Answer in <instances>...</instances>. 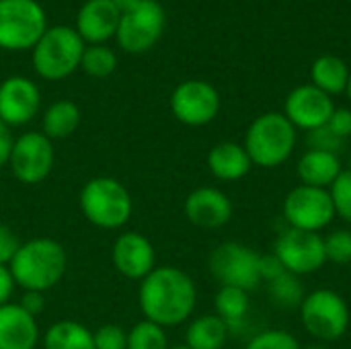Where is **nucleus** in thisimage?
Listing matches in <instances>:
<instances>
[{"label": "nucleus", "instance_id": "obj_9", "mask_svg": "<svg viewBox=\"0 0 351 349\" xmlns=\"http://www.w3.org/2000/svg\"><path fill=\"white\" fill-rule=\"evenodd\" d=\"M284 220L288 228L319 232L327 228L335 218V208L329 195V189L311 187V185H296L284 197L282 206Z\"/></svg>", "mask_w": 351, "mask_h": 349}, {"label": "nucleus", "instance_id": "obj_42", "mask_svg": "<svg viewBox=\"0 0 351 349\" xmlns=\"http://www.w3.org/2000/svg\"><path fill=\"white\" fill-rule=\"evenodd\" d=\"M346 95H348V99H350V103H351V72H350V82H348V88H346Z\"/></svg>", "mask_w": 351, "mask_h": 349}, {"label": "nucleus", "instance_id": "obj_38", "mask_svg": "<svg viewBox=\"0 0 351 349\" xmlns=\"http://www.w3.org/2000/svg\"><path fill=\"white\" fill-rule=\"evenodd\" d=\"M19 306L29 313L31 317H39L43 311H45V294L43 292H23L21 300H19Z\"/></svg>", "mask_w": 351, "mask_h": 349}, {"label": "nucleus", "instance_id": "obj_29", "mask_svg": "<svg viewBox=\"0 0 351 349\" xmlns=\"http://www.w3.org/2000/svg\"><path fill=\"white\" fill-rule=\"evenodd\" d=\"M80 68L93 78H107L117 68V58L107 45H88L82 51Z\"/></svg>", "mask_w": 351, "mask_h": 349}, {"label": "nucleus", "instance_id": "obj_36", "mask_svg": "<svg viewBox=\"0 0 351 349\" xmlns=\"http://www.w3.org/2000/svg\"><path fill=\"white\" fill-rule=\"evenodd\" d=\"M327 128L341 140L351 138V109L348 107H335V111L331 113Z\"/></svg>", "mask_w": 351, "mask_h": 349}, {"label": "nucleus", "instance_id": "obj_1", "mask_svg": "<svg viewBox=\"0 0 351 349\" xmlns=\"http://www.w3.org/2000/svg\"><path fill=\"white\" fill-rule=\"evenodd\" d=\"M138 304L146 321L165 329L189 321L197 306V288L191 276L175 265H156L138 288Z\"/></svg>", "mask_w": 351, "mask_h": 349}, {"label": "nucleus", "instance_id": "obj_20", "mask_svg": "<svg viewBox=\"0 0 351 349\" xmlns=\"http://www.w3.org/2000/svg\"><path fill=\"white\" fill-rule=\"evenodd\" d=\"M208 169L218 181H239L247 177L253 169V163L243 144L237 142H220L208 152Z\"/></svg>", "mask_w": 351, "mask_h": 349}, {"label": "nucleus", "instance_id": "obj_4", "mask_svg": "<svg viewBox=\"0 0 351 349\" xmlns=\"http://www.w3.org/2000/svg\"><path fill=\"white\" fill-rule=\"evenodd\" d=\"M82 216L97 228H123L134 214L130 189L113 177H95L84 183L78 195Z\"/></svg>", "mask_w": 351, "mask_h": 349}, {"label": "nucleus", "instance_id": "obj_8", "mask_svg": "<svg viewBox=\"0 0 351 349\" xmlns=\"http://www.w3.org/2000/svg\"><path fill=\"white\" fill-rule=\"evenodd\" d=\"M208 269L220 286L251 292L261 284L259 253L237 241H226L218 245L208 257Z\"/></svg>", "mask_w": 351, "mask_h": 349}, {"label": "nucleus", "instance_id": "obj_41", "mask_svg": "<svg viewBox=\"0 0 351 349\" xmlns=\"http://www.w3.org/2000/svg\"><path fill=\"white\" fill-rule=\"evenodd\" d=\"M113 4H115V8L119 10V12H128V10H132L140 0H111Z\"/></svg>", "mask_w": 351, "mask_h": 349}, {"label": "nucleus", "instance_id": "obj_19", "mask_svg": "<svg viewBox=\"0 0 351 349\" xmlns=\"http://www.w3.org/2000/svg\"><path fill=\"white\" fill-rule=\"evenodd\" d=\"M37 319L25 313L19 302L0 306V349H37Z\"/></svg>", "mask_w": 351, "mask_h": 349}, {"label": "nucleus", "instance_id": "obj_43", "mask_svg": "<svg viewBox=\"0 0 351 349\" xmlns=\"http://www.w3.org/2000/svg\"><path fill=\"white\" fill-rule=\"evenodd\" d=\"M302 349H329V348H325V346H306V348H302Z\"/></svg>", "mask_w": 351, "mask_h": 349}, {"label": "nucleus", "instance_id": "obj_44", "mask_svg": "<svg viewBox=\"0 0 351 349\" xmlns=\"http://www.w3.org/2000/svg\"><path fill=\"white\" fill-rule=\"evenodd\" d=\"M169 349H189V348H187V346L183 344V346H169Z\"/></svg>", "mask_w": 351, "mask_h": 349}, {"label": "nucleus", "instance_id": "obj_14", "mask_svg": "<svg viewBox=\"0 0 351 349\" xmlns=\"http://www.w3.org/2000/svg\"><path fill=\"white\" fill-rule=\"evenodd\" d=\"M333 111V97H329L315 84H300L292 88L284 101V115L296 130L304 132H313L327 125Z\"/></svg>", "mask_w": 351, "mask_h": 349}, {"label": "nucleus", "instance_id": "obj_7", "mask_svg": "<svg viewBox=\"0 0 351 349\" xmlns=\"http://www.w3.org/2000/svg\"><path fill=\"white\" fill-rule=\"evenodd\" d=\"M45 29V10L37 0H0V49H33Z\"/></svg>", "mask_w": 351, "mask_h": 349}, {"label": "nucleus", "instance_id": "obj_5", "mask_svg": "<svg viewBox=\"0 0 351 349\" xmlns=\"http://www.w3.org/2000/svg\"><path fill=\"white\" fill-rule=\"evenodd\" d=\"M84 41L72 27H47L33 47L35 72L45 80H64L80 68Z\"/></svg>", "mask_w": 351, "mask_h": 349}, {"label": "nucleus", "instance_id": "obj_40", "mask_svg": "<svg viewBox=\"0 0 351 349\" xmlns=\"http://www.w3.org/2000/svg\"><path fill=\"white\" fill-rule=\"evenodd\" d=\"M12 144H14V138L10 134V128L0 121V169L8 167V158H10Z\"/></svg>", "mask_w": 351, "mask_h": 349}, {"label": "nucleus", "instance_id": "obj_34", "mask_svg": "<svg viewBox=\"0 0 351 349\" xmlns=\"http://www.w3.org/2000/svg\"><path fill=\"white\" fill-rule=\"evenodd\" d=\"M308 146H311V150H323V152H331V154L339 156V152L346 146V140L337 138L327 125H323L319 130L308 132Z\"/></svg>", "mask_w": 351, "mask_h": 349}, {"label": "nucleus", "instance_id": "obj_35", "mask_svg": "<svg viewBox=\"0 0 351 349\" xmlns=\"http://www.w3.org/2000/svg\"><path fill=\"white\" fill-rule=\"evenodd\" d=\"M19 247H21V241L16 232L8 224L0 222V265H10Z\"/></svg>", "mask_w": 351, "mask_h": 349}, {"label": "nucleus", "instance_id": "obj_32", "mask_svg": "<svg viewBox=\"0 0 351 349\" xmlns=\"http://www.w3.org/2000/svg\"><path fill=\"white\" fill-rule=\"evenodd\" d=\"M245 349H302L300 341L284 329H267L251 337Z\"/></svg>", "mask_w": 351, "mask_h": 349}, {"label": "nucleus", "instance_id": "obj_3", "mask_svg": "<svg viewBox=\"0 0 351 349\" xmlns=\"http://www.w3.org/2000/svg\"><path fill=\"white\" fill-rule=\"evenodd\" d=\"M298 130L290 123L284 113L269 111L251 121L245 134V150L253 167L276 169L284 165L298 142Z\"/></svg>", "mask_w": 351, "mask_h": 349}, {"label": "nucleus", "instance_id": "obj_22", "mask_svg": "<svg viewBox=\"0 0 351 349\" xmlns=\"http://www.w3.org/2000/svg\"><path fill=\"white\" fill-rule=\"evenodd\" d=\"M350 72L348 64L339 56L325 53L319 56L311 66V84H315L329 97H335L346 93L350 82Z\"/></svg>", "mask_w": 351, "mask_h": 349}, {"label": "nucleus", "instance_id": "obj_28", "mask_svg": "<svg viewBox=\"0 0 351 349\" xmlns=\"http://www.w3.org/2000/svg\"><path fill=\"white\" fill-rule=\"evenodd\" d=\"M269 294H271L274 302L284 309H300V304L306 296L300 278L290 272H286L280 278L269 282Z\"/></svg>", "mask_w": 351, "mask_h": 349}, {"label": "nucleus", "instance_id": "obj_26", "mask_svg": "<svg viewBox=\"0 0 351 349\" xmlns=\"http://www.w3.org/2000/svg\"><path fill=\"white\" fill-rule=\"evenodd\" d=\"M43 349H95L93 331L78 321H56L43 335Z\"/></svg>", "mask_w": 351, "mask_h": 349}, {"label": "nucleus", "instance_id": "obj_31", "mask_svg": "<svg viewBox=\"0 0 351 349\" xmlns=\"http://www.w3.org/2000/svg\"><path fill=\"white\" fill-rule=\"evenodd\" d=\"M329 195L335 208V216L351 224V171L343 169L341 175L329 187Z\"/></svg>", "mask_w": 351, "mask_h": 349}, {"label": "nucleus", "instance_id": "obj_17", "mask_svg": "<svg viewBox=\"0 0 351 349\" xmlns=\"http://www.w3.org/2000/svg\"><path fill=\"white\" fill-rule=\"evenodd\" d=\"M183 212L193 226L204 230H216L232 220L234 208L230 197L222 189L197 187L185 197Z\"/></svg>", "mask_w": 351, "mask_h": 349}, {"label": "nucleus", "instance_id": "obj_6", "mask_svg": "<svg viewBox=\"0 0 351 349\" xmlns=\"http://www.w3.org/2000/svg\"><path fill=\"white\" fill-rule=\"evenodd\" d=\"M300 321L313 337L331 344L348 333L351 321L350 306L339 292L319 288L304 296L300 304Z\"/></svg>", "mask_w": 351, "mask_h": 349}, {"label": "nucleus", "instance_id": "obj_16", "mask_svg": "<svg viewBox=\"0 0 351 349\" xmlns=\"http://www.w3.org/2000/svg\"><path fill=\"white\" fill-rule=\"evenodd\" d=\"M41 95L33 80L10 76L0 84V121L8 128L27 125L39 111Z\"/></svg>", "mask_w": 351, "mask_h": 349}, {"label": "nucleus", "instance_id": "obj_10", "mask_svg": "<svg viewBox=\"0 0 351 349\" xmlns=\"http://www.w3.org/2000/svg\"><path fill=\"white\" fill-rule=\"evenodd\" d=\"M53 160V142L43 132H25L14 138L8 169L23 185H39L49 177Z\"/></svg>", "mask_w": 351, "mask_h": 349}, {"label": "nucleus", "instance_id": "obj_25", "mask_svg": "<svg viewBox=\"0 0 351 349\" xmlns=\"http://www.w3.org/2000/svg\"><path fill=\"white\" fill-rule=\"evenodd\" d=\"M249 309H251L249 292L241 288L220 286V290L214 296V315H218L230 331L245 327Z\"/></svg>", "mask_w": 351, "mask_h": 349}, {"label": "nucleus", "instance_id": "obj_45", "mask_svg": "<svg viewBox=\"0 0 351 349\" xmlns=\"http://www.w3.org/2000/svg\"><path fill=\"white\" fill-rule=\"evenodd\" d=\"M350 140H351V138H350Z\"/></svg>", "mask_w": 351, "mask_h": 349}, {"label": "nucleus", "instance_id": "obj_33", "mask_svg": "<svg viewBox=\"0 0 351 349\" xmlns=\"http://www.w3.org/2000/svg\"><path fill=\"white\" fill-rule=\"evenodd\" d=\"M95 349H128V329L107 323L93 331Z\"/></svg>", "mask_w": 351, "mask_h": 349}, {"label": "nucleus", "instance_id": "obj_11", "mask_svg": "<svg viewBox=\"0 0 351 349\" xmlns=\"http://www.w3.org/2000/svg\"><path fill=\"white\" fill-rule=\"evenodd\" d=\"M167 25L165 10L156 0H140L132 10L121 12L117 27V43L130 53L148 51L162 35Z\"/></svg>", "mask_w": 351, "mask_h": 349}, {"label": "nucleus", "instance_id": "obj_15", "mask_svg": "<svg viewBox=\"0 0 351 349\" xmlns=\"http://www.w3.org/2000/svg\"><path fill=\"white\" fill-rule=\"evenodd\" d=\"M113 267L128 280L142 282L156 267V251L142 232H121L111 247Z\"/></svg>", "mask_w": 351, "mask_h": 349}, {"label": "nucleus", "instance_id": "obj_23", "mask_svg": "<svg viewBox=\"0 0 351 349\" xmlns=\"http://www.w3.org/2000/svg\"><path fill=\"white\" fill-rule=\"evenodd\" d=\"M230 329L218 315L195 317L185 331V346L189 349H222Z\"/></svg>", "mask_w": 351, "mask_h": 349}, {"label": "nucleus", "instance_id": "obj_2", "mask_svg": "<svg viewBox=\"0 0 351 349\" xmlns=\"http://www.w3.org/2000/svg\"><path fill=\"white\" fill-rule=\"evenodd\" d=\"M8 269L19 288L25 292L45 294L64 280L68 269V255L62 243L39 237L21 243Z\"/></svg>", "mask_w": 351, "mask_h": 349}, {"label": "nucleus", "instance_id": "obj_27", "mask_svg": "<svg viewBox=\"0 0 351 349\" xmlns=\"http://www.w3.org/2000/svg\"><path fill=\"white\" fill-rule=\"evenodd\" d=\"M128 349H169L167 329L142 319L128 331Z\"/></svg>", "mask_w": 351, "mask_h": 349}, {"label": "nucleus", "instance_id": "obj_24", "mask_svg": "<svg viewBox=\"0 0 351 349\" xmlns=\"http://www.w3.org/2000/svg\"><path fill=\"white\" fill-rule=\"evenodd\" d=\"M80 109L72 101H56L51 103L41 119V132L53 142L72 136L80 125Z\"/></svg>", "mask_w": 351, "mask_h": 349}, {"label": "nucleus", "instance_id": "obj_12", "mask_svg": "<svg viewBox=\"0 0 351 349\" xmlns=\"http://www.w3.org/2000/svg\"><path fill=\"white\" fill-rule=\"evenodd\" d=\"M274 253L282 261L284 269L298 278L311 276L327 263L325 243L319 232L286 228L280 232L274 245Z\"/></svg>", "mask_w": 351, "mask_h": 349}, {"label": "nucleus", "instance_id": "obj_39", "mask_svg": "<svg viewBox=\"0 0 351 349\" xmlns=\"http://www.w3.org/2000/svg\"><path fill=\"white\" fill-rule=\"evenodd\" d=\"M14 288H16V284L12 280V274L8 269V265H0V306L10 302Z\"/></svg>", "mask_w": 351, "mask_h": 349}, {"label": "nucleus", "instance_id": "obj_30", "mask_svg": "<svg viewBox=\"0 0 351 349\" xmlns=\"http://www.w3.org/2000/svg\"><path fill=\"white\" fill-rule=\"evenodd\" d=\"M325 243V257L335 265H350L351 263V230L337 228L323 237Z\"/></svg>", "mask_w": 351, "mask_h": 349}, {"label": "nucleus", "instance_id": "obj_18", "mask_svg": "<svg viewBox=\"0 0 351 349\" xmlns=\"http://www.w3.org/2000/svg\"><path fill=\"white\" fill-rule=\"evenodd\" d=\"M121 12L111 0H88L76 14V33L84 43L103 45L115 37Z\"/></svg>", "mask_w": 351, "mask_h": 349}, {"label": "nucleus", "instance_id": "obj_13", "mask_svg": "<svg viewBox=\"0 0 351 349\" xmlns=\"http://www.w3.org/2000/svg\"><path fill=\"white\" fill-rule=\"evenodd\" d=\"M220 93L206 80H185L171 95V111L189 128L212 123L220 113Z\"/></svg>", "mask_w": 351, "mask_h": 349}, {"label": "nucleus", "instance_id": "obj_37", "mask_svg": "<svg viewBox=\"0 0 351 349\" xmlns=\"http://www.w3.org/2000/svg\"><path fill=\"white\" fill-rule=\"evenodd\" d=\"M282 274H286L282 261L276 257V253H267V255H259V276L261 282H271L276 278H280Z\"/></svg>", "mask_w": 351, "mask_h": 349}, {"label": "nucleus", "instance_id": "obj_21", "mask_svg": "<svg viewBox=\"0 0 351 349\" xmlns=\"http://www.w3.org/2000/svg\"><path fill=\"white\" fill-rule=\"evenodd\" d=\"M343 165L337 154L323 152V150H306L298 163H296V173L302 185L311 187H321L329 189L333 181L341 175Z\"/></svg>", "mask_w": 351, "mask_h": 349}]
</instances>
